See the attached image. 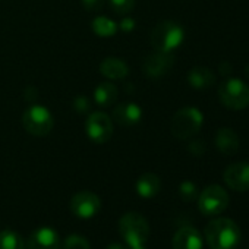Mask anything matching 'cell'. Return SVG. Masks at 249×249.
Instances as JSON below:
<instances>
[{
	"label": "cell",
	"instance_id": "obj_21",
	"mask_svg": "<svg viewBox=\"0 0 249 249\" xmlns=\"http://www.w3.org/2000/svg\"><path fill=\"white\" fill-rule=\"evenodd\" d=\"M119 27L114 21H111L110 18L106 17H97L92 21V31L98 36V37H111L117 33Z\"/></svg>",
	"mask_w": 249,
	"mask_h": 249
},
{
	"label": "cell",
	"instance_id": "obj_15",
	"mask_svg": "<svg viewBox=\"0 0 249 249\" xmlns=\"http://www.w3.org/2000/svg\"><path fill=\"white\" fill-rule=\"evenodd\" d=\"M214 142H215L217 150L224 156L236 154L237 150H239V145H240L237 134L233 129H229V128H220L215 132Z\"/></svg>",
	"mask_w": 249,
	"mask_h": 249
},
{
	"label": "cell",
	"instance_id": "obj_18",
	"mask_svg": "<svg viewBox=\"0 0 249 249\" xmlns=\"http://www.w3.org/2000/svg\"><path fill=\"white\" fill-rule=\"evenodd\" d=\"M161 188V180L154 173H144L137 182V192L141 198H154Z\"/></svg>",
	"mask_w": 249,
	"mask_h": 249
},
{
	"label": "cell",
	"instance_id": "obj_12",
	"mask_svg": "<svg viewBox=\"0 0 249 249\" xmlns=\"http://www.w3.org/2000/svg\"><path fill=\"white\" fill-rule=\"evenodd\" d=\"M27 249H60V237L52 227H40L27 240Z\"/></svg>",
	"mask_w": 249,
	"mask_h": 249
},
{
	"label": "cell",
	"instance_id": "obj_9",
	"mask_svg": "<svg viewBox=\"0 0 249 249\" xmlns=\"http://www.w3.org/2000/svg\"><path fill=\"white\" fill-rule=\"evenodd\" d=\"M101 208L100 198L89 191H81L71 199V211L79 218H91Z\"/></svg>",
	"mask_w": 249,
	"mask_h": 249
},
{
	"label": "cell",
	"instance_id": "obj_14",
	"mask_svg": "<svg viewBox=\"0 0 249 249\" xmlns=\"http://www.w3.org/2000/svg\"><path fill=\"white\" fill-rule=\"evenodd\" d=\"M142 117V110L137 103H122L113 110V119L122 126H132Z\"/></svg>",
	"mask_w": 249,
	"mask_h": 249
},
{
	"label": "cell",
	"instance_id": "obj_16",
	"mask_svg": "<svg viewBox=\"0 0 249 249\" xmlns=\"http://www.w3.org/2000/svg\"><path fill=\"white\" fill-rule=\"evenodd\" d=\"M188 82L195 89H205L213 87L215 82V75L205 66H195L188 72Z\"/></svg>",
	"mask_w": 249,
	"mask_h": 249
},
{
	"label": "cell",
	"instance_id": "obj_2",
	"mask_svg": "<svg viewBox=\"0 0 249 249\" xmlns=\"http://www.w3.org/2000/svg\"><path fill=\"white\" fill-rule=\"evenodd\" d=\"M119 231L129 249H145L150 236V224L138 213H126L119 221Z\"/></svg>",
	"mask_w": 249,
	"mask_h": 249
},
{
	"label": "cell",
	"instance_id": "obj_24",
	"mask_svg": "<svg viewBox=\"0 0 249 249\" xmlns=\"http://www.w3.org/2000/svg\"><path fill=\"white\" fill-rule=\"evenodd\" d=\"M108 3L111 6V9L116 12V14H120V15H126L129 14L134 6H135V0H108Z\"/></svg>",
	"mask_w": 249,
	"mask_h": 249
},
{
	"label": "cell",
	"instance_id": "obj_20",
	"mask_svg": "<svg viewBox=\"0 0 249 249\" xmlns=\"http://www.w3.org/2000/svg\"><path fill=\"white\" fill-rule=\"evenodd\" d=\"M0 249H25V242L12 229L0 231Z\"/></svg>",
	"mask_w": 249,
	"mask_h": 249
},
{
	"label": "cell",
	"instance_id": "obj_28",
	"mask_svg": "<svg viewBox=\"0 0 249 249\" xmlns=\"http://www.w3.org/2000/svg\"><path fill=\"white\" fill-rule=\"evenodd\" d=\"M119 28H120V30H123V31H126V33H129V31H132V30L135 28V21H134V19H131V18L123 19V21L120 22Z\"/></svg>",
	"mask_w": 249,
	"mask_h": 249
},
{
	"label": "cell",
	"instance_id": "obj_11",
	"mask_svg": "<svg viewBox=\"0 0 249 249\" xmlns=\"http://www.w3.org/2000/svg\"><path fill=\"white\" fill-rule=\"evenodd\" d=\"M223 180L236 192L249 191V163L230 164L223 173Z\"/></svg>",
	"mask_w": 249,
	"mask_h": 249
},
{
	"label": "cell",
	"instance_id": "obj_3",
	"mask_svg": "<svg viewBox=\"0 0 249 249\" xmlns=\"http://www.w3.org/2000/svg\"><path fill=\"white\" fill-rule=\"evenodd\" d=\"M204 123V116L196 107H183L178 110L172 119L170 131L178 140H189L199 132Z\"/></svg>",
	"mask_w": 249,
	"mask_h": 249
},
{
	"label": "cell",
	"instance_id": "obj_13",
	"mask_svg": "<svg viewBox=\"0 0 249 249\" xmlns=\"http://www.w3.org/2000/svg\"><path fill=\"white\" fill-rule=\"evenodd\" d=\"M172 245L173 249H202L204 240L195 227L185 226L175 233Z\"/></svg>",
	"mask_w": 249,
	"mask_h": 249
},
{
	"label": "cell",
	"instance_id": "obj_8",
	"mask_svg": "<svg viewBox=\"0 0 249 249\" xmlns=\"http://www.w3.org/2000/svg\"><path fill=\"white\" fill-rule=\"evenodd\" d=\"M85 131L88 138L95 144H106L113 135V123L111 119L103 113L95 111L89 114L85 122Z\"/></svg>",
	"mask_w": 249,
	"mask_h": 249
},
{
	"label": "cell",
	"instance_id": "obj_30",
	"mask_svg": "<svg viewBox=\"0 0 249 249\" xmlns=\"http://www.w3.org/2000/svg\"><path fill=\"white\" fill-rule=\"evenodd\" d=\"M106 249H129V246L128 245H122V243H110Z\"/></svg>",
	"mask_w": 249,
	"mask_h": 249
},
{
	"label": "cell",
	"instance_id": "obj_4",
	"mask_svg": "<svg viewBox=\"0 0 249 249\" xmlns=\"http://www.w3.org/2000/svg\"><path fill=\"white\" fill-rule=\"evenodd\" d=\"M185 38L183 28L173 21H163L156 25L151 33V44L159 52L172 53L178 49Z\"/></svg>",
	"mask_w": 249,
	"mask_h": 249
},
{
	"label": "cell",
	"instance_id": "obj_27",
	"mask_svg": "<svg viewBox=\"0 0 249 249\" xmlns=\"http://www.w3.org/2000/svg\"><path fill=\"white\" fill-rule=\"evenodd\" d=\"M73 104H75L76 111H79V113H85L89 108V101L87 100V97H78Z\"/></svg>",
	"mask_w": 249,
	"mask_h": 249
},
{
	"label": "cell",
	"instance_id": "obj_7",
	"mask_svg": "<svg viewBox=\"0 0 249 249\" xmlns=\"http://www.w3.org/2000/svg\"><path fill=\"white\" fill-rule=\"evenodd\" d=\"M227 191L220 185H210L198 195V208L204 215H218L229 207Z\"/></svg>",
	"mask_w": 249,
	"mask_h": 249
},
{
	"label": "cell",
	"instance_id": "obj_5",
	"mask_svg": "<svg viewBox=\"0 0 249 249\" xmlns=\"http://www.w3.org/2000/svg\"><path fill=\"white\" fill-rule=\"evenodd\" d=\"M218 100L230 110H243L249 106V85L237 78H229L218 87Z\"/></svg>",
	"mask_w": 249,
	"mask_h": 249
},
{
	"label": "cell",
	"instance_id": "obj_29",
	"mask_svg": "<svg viewBox=\"0 0 249 249\" xmlns=\"http://www.w3.org/2000/svg\"><path fill=\"white\" fill-rule=\"evenodd\" d=\"M231 65L229 63V62H223L220 66H218V71H220V73L223 75V76H227V75H230L231 73Z\"/></svg>",
	"mask_w": 249,
	"mask_h": 249
},
{
	"label": "cell",
	"instance_id": "obj_25",
	"mask_svg": "<svg viewBox=\"0 0 249 249\" xmlns=\"http://www.w3.org/2000/svg\"><path fill=\"white\" fill-rule=\"evenodd\" d=\"M205 144H204V141L202 140H195V141H191L189 142V145H188V150H189V153L191 154H194V156H202L204 153H205Z\"/></svg>",
	"mask_w": 249,
	"mask_h": 249
},
{
	"label": "cell",
	"instance_id": "obj_22",
	"mask_svg": "<svg viewBox=\"0 0 249 249\" xmlns=\"http://www.w3.org/2000/svg\"><path fill=\"white\" fill-rule=\"evenodd\" d=\"M179 195L180 198L185 201V202H192L195 199H198V195H199V191H198V186L191 182V180H185L180 183L179 186Z\"/></svg>",
	"mask_w": 249,
	"mask_h": 249
},
{
	"label": "cell",
	"instance_id": "obj_26",
	"mask_svg": "<svg viewBox=\"0 0 249 249\" xmlns=\"http://www.w3.org/2000/svg\"><path fill=\"white\" fill-rule=\"evenodd\" d=\"M82 5L88 12H98L104 5V0H82Z\"/></svg>",
	"mask_w": 249,
	"mask_h": 249
},
{
	"label": "cell",
	"instance_id": "obj_1",
	"mask_svg": "<svg viewBox=\"0 0 249 249\" xmlns=\"http://www.w3.org/2000/svg\"><path fill=\"white\" fill-rule=\"evenodd\" d=\"M204 234L211 249H234L242 237L239 226L226 217L211 220L205 226Z\"/></svg>",
	"mask_w": 249,
	"mask_h": 249
},
{
	"label": "cell",
	"instance_id": "obj_31",
	"mask_svg": "<svg viewBox=\"0 0 249 249\" xmlns=\"http://www.w3.org/2000/svg\"><path fill=\"white\" fill-rule=\"evenodd\" d=\"M245 73H246V76H248V79H249V65L245 68Z\"/></svg>",
	"mask_w": 249,
	"mask_h": 249
},
{
	"label": "cell",
	"instance_id": "obj_6",
	"mask_svg": "<svg viewBox=\"0 0 249 249\" xmlns=\"http://www.w3.org/2000/svg\"><path fill=\"white\" fill-rule=\"evenodd\" d=\"M22 123L28 134L34 137H46L52 132L54 120L52 113L44 106L33 104L24 111Z\"/></svg>",
	"mask_w": 249,
	"mask_h": 249
},
{
	"label": "cell",
	"instance_id": "obj_10",
	"mask_svg": "<svg viewBox=\"0 0 249 249\" xmlns=\"http://www.w3.org/2000/svg\"><path fill=\"white\" fill-rule=\"evenodd\" d=\"M173 63H175V56L172 53L156 50L154 53L148 54L144 59L142 69L144 73L150 78H161L173 68Z\"/></svg>",
	"mask_w": 249,
	"mask_h": 249
},
{
	"label": "cell",
	"instance_id": "obj_23",
	"mask_svg": "<svg viewBox=\"0 0 249 249\" xmlns=\"http://www.w3.org/2000/svg\"><path fill=\"white\" fill-rule=\"evenodd\" d=\"M63 249H91V246L85 237L72 234V236H68L66 240L63 242Z\"/></svg>",
	"mask_w": 249,
	"mask_h": 249
},
{
	"label": "cell",
	"instance_id": "obj_17",
	"mask_svg": "<svg viewBox=\"0 0 249 249\" xmlns=\"http://www.w3.org/2000/svg\"><path fill=\"white\" fill-rule=\"evenodd\" d=\"M100 72L103 76L108 79H123L129 73V68L122 59L117 57H107L100 65Z\"/></svg>",
	"mask_w": 249,
	"mask_h": 249
},
{
	"label": "cell",
	"instance_id": "obj_19",
	"mask_svg": "<svg viewBox=\"0 0 249 249\" xmlns=\"http://www.w3.org/2000/svg\"><path fill=\"white\" fill-rule=\"evenodd\" d=\"M117 98V88L111 82H101L94 89V100L100 107H110Z\"/></svg>",
	"mask_w": 249,
	"mask_h": 249
}]
</instances>
